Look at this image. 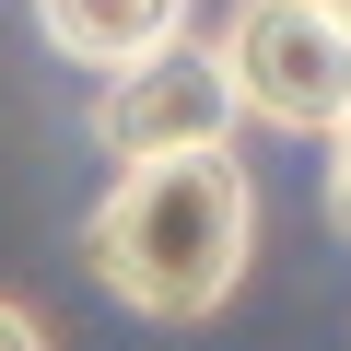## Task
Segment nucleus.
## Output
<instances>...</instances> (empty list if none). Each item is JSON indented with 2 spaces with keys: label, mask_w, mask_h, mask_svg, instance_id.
<instances>
[{
  "label": "nucleus",
  "mask_w": 351,
  "mask_h": 351,
  "mask_svg": "<svg viewBox=\"0 0 351 351\" xmlns=\"http://www.w3.org/2000/svg\"><path fill=\"white\" fill-rule=\"evenodd\" d=\"M82 258H94V281L129 316L199 328V316L234 304V281L258 258V188H246V164L223 141L211 152H141V164H117V188L94 199Z\"/></svg>",
  "instance_id": "f257e3e1"
},
{
  "label": "nucleus",
  "mask_w": 351,
  "mask_h": 351,
  "mask_svg": "<svg viewBox=\"0 0 351 351\" xmlns=\"http://www.w3.org/2000/svg\"><path fill=\"white\" fill-rule=\"evenodd\" d=\"M211 47H223L234 106H246L258 129L328 141V117L351 106V24L328 12V0H234Z\"/></svg>",
  "instance_id": "f03ea898"
},
{
  "label": "nucleus",
  "mask_w": 351,
  "mask_h": 351,
  "mask_svg": "<svg viewBox=\"0 0 351 351\" xmlns=\"http://www.w3.org/2000/svg\"><path fill=\"white\" fill-rule=\"evenodd\" d=\"M234 117H246L234 106V71L199 36H176V47L106 71V94H94V141L117 164H141V152H211V141H234Z\"/></svg>",
  "instance_id": "7ed1b4c3"
},
{
  "label": "nucleus",
  "mask_w": 351,
  "mask_h": 351,
  "mask_svg": "<svg viewBox=\"0 0 351 351\" xmlns=\"http://www.w3.org/2000/svg\"><path fill=\"white\" fill-rule=\"evenodd\" d=\"M36 24L71 71H129L188 36V0H36Z\"/></svg>",
  "instance_id": "20e7f679"
},
{
  "label": "nucleus",
  "mask_w": 351,
  "mask_h": 351,
  "mask_svg": "<svg viewBox=\"0 0 351 351\" xmlns=\"http://www.w3.org/2000/svg\"><path fill=\"white\" fill-rule=\"evenodd\" d=\"M328 223L351 234V106L328 117Z\"/></svg>",
  "instance_id": "39448f33"
},
{
  "label": "nucleus",
  "mask_w": 351,
  "mask_h": 351,
  "mask_svg": "<svg viewBox=\"0 0 351 351\" xmlns=\"http://www.w3.org/2000/svg\"><path fill=\"white\" fill-rule=\"evenodd\" d=\"M0 351H47V328H36L24 304H0Z\"/></svg>",
  "instance_id": "423d86ee"
},
{
  "label": "nucleus",
  "mask_w": 351,
  "mask_h": 351,
  "mask_svg": "<svg viewBox=\"0 0 351 351\" xmlns=\"http://www.w3.org/2000/svg\"><path fill=\"white\" fill-rule=\"evenodd\" d=\"M328 12H339V24H351V0H328Z\"/></svg>",
  "instance_id": "0eeeda50"
}]
</instances>
